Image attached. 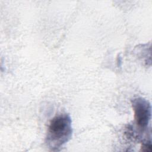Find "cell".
Instances as JSON below:
<instances>
[{"label": "cell", "instance_id": "6da1fadb", "mask_svg": "<svg viewBox=\"0 0 152 152\" xmlns=\"http://www.w3.org/2000/svg\"><path fill=\"white\" fill-rule=\"evenodd\" d=\"M72 121L68 113H60L49 122L45 143L50 151H59L72 135Z\"/></svg>", "mask_w": 152, "mask_h": 152}, {"label": "cell", "instance_id": "7a4b0ae2", "mask_svg": "<svg viewBox=\"0 0 152 152\" xmlns=\"http://www.w3.org/2000/svg\"><path fill=\"white\" fill-rule=\"evenodd\" d=\"M131 105L136 126L141 132L147 131L151 118L150 103L143 97H137L131 100Z\"/></svg>", "mask_w": 152, "mask_h": 152}]
</instances>
